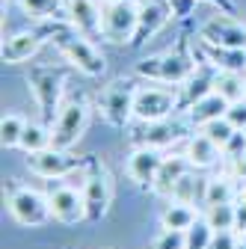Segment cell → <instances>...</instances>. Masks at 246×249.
Instances as JSON below:
<instances>
[{"instance_id":"277c9868","label":"cell","mask_w":246,"mask_h":249,"mask_svg":"<svg viewBox=\"0 0 246 249\" xmlns=\"http://www.w3.org/2000/svg\"><path fill=\"white\" fill-rule=\"evenodd\" d=\"M140 33V9L128 3H104V39L113 45H131Z\"/></svg>"},{"instance_id":"603a6c76","label":"cell","mask_w":246,"mask_h":249,"mask_svg":"<svg viewBox=\"0 0 246 249\" xmlns=\"http://www.w3.org/2000/svg\"><path fill=\"white\" fill-rule=\"evenodd\" d=\"M213 92L226 101H240L246 98V77L240 71H213Z\"/></svg>"},{"instance_id":"ac0fdd59","label":"cell","mask_w":246,"mask_h":249,"mask_svg":"<svg viewBox=\"0 0 246 249\" xmlns=\"http://www.w3.org/2000/svg\"><path fill=\"white\" fill-rule=\"evenodd\" d=\"M193 166H190V160H187V154H166L163 158V166H160V172H158V178H155V190L158 196H172V190H175V184L187 175Z\"/></svg>"},{"instance_id":"e0dca14e","label":"cell","mask_w":246,"mask_h":249,"mask_svg":"<svg viewBox=\"0 0 246 249\" xmlns=\"http://www.w3.org/2000/svg\"><path fill=\"white\" fill-rule=\"evenodd\" d=\"M42 36L33 33V30H24V33H15L9 39H3V48H0V53H3V62H9V66H18V62H27L30 56H36L39 48H42Z\"/></svg>"},{"instance_id":"ba28073f","label":"cell","mask_w":246,"mask_h":249,"mask_svg":"<svg viewBox=\"0 0 246 249\" xmlns=\"http://www.w3.org/2000/svg\"><path fill=\"white\" fill-rule=\"evenodd\" d=\"M27 169L39 175V178H51V181H63L69 178L71 172H80V160L74 154H69L66 148H56V145H48L42 151H33L27 154Z\"/></svg>"},{"instance_id":"8992f818","label":"cell","mask_w":246,"mask_h":249,"mask_svg":"<svg viewBox=\"0 0 246 249\" xmlns=\"http://www.w3.org/2000/svg\"><path fill=\"white\" fill-rule=\"evenodd\" d=\"M48 202H51V216L56 223H63V226H77V223L89 220L83 187L53 184V187H48Z\"/></svg>"},{"instance_id":"d590c367","label":"cell","mask_w":246,"mask_h":249,"mask_svg":"<svg viewBox=\"0 0 246 249\" xmlns=\"http://www.w3.org/2000/svg\"><path fill=\"white\" fill-rule=\"evenodd\" d=\"M205 3L217 6V9H220V12H226V15H234V3H231V0H205Z\"/></svg>"},{"instance_id":"44dd1931","label":"cell","mask_w":246,"mask_h":249,"mask_svg":"<svg viewBox=\"0 0 246 249\" xmlns=\"http://www.w3.org/2000/svg\"><path fill=\"white\" fill-rule=\"evenodd\" d=\"M199 211L190 205V202H178V199H169V205L163 208L160 213V226L163 229H175V231H187L196 220H199Z\"/></svg>"},{"instance_id":"d6a6232c","label":"cell","mask_w":246,"mask_h":249,"mask_svg":"<svg viewBox=\"0 0 246 249\" xmlns=\"http://www.w3.org/2000/svg\"><path fill=\"white\" fill-rule=\"evenodd\" d=\"M237 243H240V231H234V229H223V231H213L211 249H237Z\"/></svg>"},{"instance_id":"1f68e13d","label":"cell","mask_w":246,"mask_h":249,"mask_svg":"<svg viewBox=\"0 0 246 249\" xmlns=\"http://www.w3.org/2000/svg\"><path fill=\"white\" fill-rule=\"evenodd\" d=\"M169 199H178V202H196V178H193V169L184 175L178 184H175V190H172V196Z\"/></svg>"},{"instance_id":"9c48e42d","label":"cell","mask_w":246,"mask_h":249,"mask_svg":"<svg viewBox=\"0 0 246 249\" xmlns=\"http://www.w3.org/2000/svg\"><path fill=\"white\" fill-rule=\"evenodd\" d=\"M83 199H86V213L89 220H101L113 202V181L110 172L101 163H92V169L83 175Z\"/></svg>"},{"instance_id":"f1b7e54d","label":"cell","mask_w":246,"mask_h":249,"mask_svg":"<svg viewBox=\"0 0 246 249\" xmlns=\"http://www.w3.org/2000/svg\"><path fill=\"white\" fill-rule=\"evenodd\" d=\"M187 234V249H211V240H213V229L211 223L205 220V216H199V220L184 231Z\"/></svg>"},{"instance_id":"6da1fadb","label":"cell","mask_w":246,"mask_h":249,"mask_svg":"<svg viewBox=\"0 0 246 249\" xmlns=\"http://www.w3.org/2000/svg\"><path fill=\"white\" fill-rule=\"evenodd\" d=\"M134 71L151 83H172V86H184L193 74H196V62L187 56V53H178V51H169V53H155V56H145L140 59Z\"/></svg>"},{"instance_id":"7402d4cb","label":"cell","mask_w":246,"mask_h":249,"mask_svg":"<svg viewBox=\"0 0 246 249\" xmlns=\"http://www.w3.org/2000/svg\"><path fill=\"white\" fill-rule=\"evenodd\" d=\"M175 140H181V128L172 122H145V134L137 140L140 145H151V148H166Z\"/></svg>"},{"instance_id":"484cf974","label":"cell","mask_w":246,"mask_h":249,"mask_svg":"<svg viewBox=\"0 0 246 249\" xmlns=\"http://www.w3.org/2000/svg\"><path fill=\"white\" fill-rule=\"evenodd\" d=\"M27 128V119L21 113H6L3 122H0V140H3V148H18L21 137Z\"/></svg>"},{"instance_id":"83f0119b","label":"cell","mask_w":246,"mask_h":249,"mask_svg":"<svg viewBox=\"0 0 246 249\" xmlns=\"http://www.w3.org/2000/svg\"><path fill=\"white\" fill-rule=\"evenodd\" d=\"M199 131H202V134H208V137L217 142L223 151H226V145L237 137V128H234V124H231L226 116H223V119H213V122H208V124H202Z\"/></svg>"},{"instance_id":"d4e9b609","label":"cell","mask_w":246,"mask_h":249,"mask_svg":"<svg viewBox=\"0 0 246 249\" xmlns=\"http://www.w3.org/2000/svg\"><path fill=\"white\" fill-rule=\"evenodd\" d=\"M48 145H53V134H51L48 124L27 122V128H24V137H21V145H18V148H24L27 154H33V151L48 148Z\"/></svg>"},{"instance_id":"5bb4252c","label":"cell","mask_w":246,"mask_h":249,"mask_svg":"<svg viewBox=\"0 0 246 249\" xmlns=\"http://www.w3.org/2000/svg\"><path fill=\"white\" fill-rule=\"evenodd\" d=\"M134 92L125 83H113L101 92V110L107 116V122L113 124H125L128 119H134Z\"/></svg>"},{"instance_id":"7c38bea8","label":"cell","mask_w":246,"mask_h":249,"mask_svg":"<svg viewBox=\"0 0 246 249\" xmlns=\"http://www.w3.org/2000/svg\"><path fill=\"white\" fill-rule=\"evenodd\" d=\"M163 158H166V154H163L160 148L137 145L134 154L128 158V175H131V181L140 184V187H148V190H151V187H155L158 172H160V166H163Z\"/></svg>"},{"instance_id":"3957f363","label":"cell","mask_w":246,"mask_h":249,"mask_svg":"<svg viewBox=\"0 0 246 249\" xmlns=\"http://www.w3.org/2000/svg\"><path fill=\"white\" fill-rule=\"evenodd\" d=\"M178 95L166 86H140L134 92V119L137 122H163L175 113Z\"/></svg>"},{"instance_id":"f35d334b","label":"cell","mask_w":246,"mask_h":249,"mask_svg":"<svg viewBox=\"0 0 246 249\" xmlns=\"http://www.w3.org/2000/svg\"><path fill=\"white\" fill-rule=\"evenodd\" d=\"M243 237H246V231H243Z\"/></svg>"},{"instance_id":"f546056e","label":"cell","mask_w":246,"mask_h":249,"mask_svg":"<svg viewBox=\"0 0 246 249\" xmlns=\"http://www.w3.org/2000/svg\"><path fill=\"white\" fill-rule=\"evenodd\" d=\"M208 92H213V74H193L187 83H184V95H187V107L199 98H205Z\"/></svg>"},{"instance_id":"5b68a950","label":"cell","mask_w":246,"mask_h":249,"mask_svg":"<svg viewBox=\"0 0 246 249\" xmlns=\"http://www.w3.org/2000/svg\"><path fill=\"white\" fill-rule=\"evenodd\" d=\"M86 124H89V104L86 101H69L66 107H59V113H56V119L51 124L53 145L69 151L86 134Z\"/></svg>"},{"instance_id":"9a60e30c","label":"cell","mask_w":246,"mask_h":249,"mask_svg":"<svg viewBox=\"0 0 246 249\" xmlns=\"http://www.w3.org/2000/svg\"><path fill=\"white\" fill-rule=\"evenodd\" d=\"M30 86H33V95L42 107V113L48 119H53V113H59V95H63V77L53 71H36L30 77Z\"/></svg>"},{"instance_id":"74e56055","label":"cell","mask_w":246,"mask_h":249,"mask_svg":"<svg viewBox=\"0 0 246 249\" xmlns=\"http://www.w3.org/2000/svg\"><path fill=\"white\" fill-rule=\"evenodd\" d=\"M237 249H246V237H243V240H240V243H237Z\"/></svg>"},{"instance_id":"ab89813d","label":"cell","mask_w":246,"mask_h":249,"mask_svg":"<svg viewBox=\"0 0 246 249\" xmlns=\"http://www.w3.org/2000/svg\"><path fill=\"white\" fill-rule=\"evenodd\" d=\"M243 134H246V131H243Z\"/></svg>"},{"instance_id":"2e32d148","label":"cell","mask_w":246,"mask_h":249,"mask_svg":"<svg viewBox=\"0 0 246 249\" xmlns=\"http://www.w3.org/2000/svg\"><path fill=\"white\" fill-rule=\"evenodd\" d=\"M184 154H187V160H190V166L193 169H211V166H217L220 160H226V154H223V148L213 142L208 134H193L190 140H187V148H184Z\"/></svg>"},{"instance_id":"d6986e66","label":"cell","mask_w":246,"mask_h":249,"mask_svg":"<svg viewBox=\"0 0 246 249\" xmlns=\"http://www.w3.org/2000/svg\"><path fill=\"white\" fill-rule=\"evenodd\" d=\"M228 104L231 101H226L220 92H208L205 98H199V101H193L187 107V122L196 124V128H202V124H208L213 119H223L226 110H228Z\"/></svg>"},{"instance_id":"4dcf8cb0","label":"cell","mask_w":246,"mask_h":249,"mask_svg":"<svg viewBox=\"0 0 246 249\" xmlns=\"http://www.w3.org/2000/svg\"><path fill=\"white\" fill-rule=\"evenodd\" d=\"M148 249H187V234L175 231V229H163L155 240H151Z\"/></svg>"},{"instance_id":"8fae6325","label":"cell","mask_w":246,"mask_h":249,"mask_svg":"<svg viewBox=\"0 0 246 249\" xmlns=\"http://www.w3.org/2000/svg\"><path fill=\"white\" fill-rule=\"evenodd\" d=\"M205 42L211 45H220V48H243L246 51V24L220 12L217 18H211L205 27H202V36Z\"/></svg>"},{"instance_id":"52a82bcc","label":"cell","mask_w":246,"mask_h":249,"mask_svg":"<svg viewBox=\"0 0 246 249\" xmlns=\"http://www.w3.org/2000/svg\"><path fill=\"white\" fill-rule=\"evenodd\" d=\"M9 213L15 216V223L21 226H45L51 216V202H48V193H39V190H30V187H15L9 193Z\"/></svg>"},{"instance_id":"cb8c5ba5","label":"cell","mask_w":246,"mask_h":249,"mask_svg":"<svg viewBox=\"0 0 246 249\" xmlns=\"http://www.w3.org/2000/svg\"><path fill=\"white\" fill-rule=\"evenodd\" d=\"M18 6L39 21H51V18H66V3L63 0H18Z\"/></svg>"},{"instance_id":"8d00e7d4","label":"cell","mask_w":246,"mask_h":249,"mask_svg":"<svg viewBox=\"0 0 246 249\" xmlns=\"http://www.w3.org/2000/svg\"><path fill=\"white\" fill-rule=\"evenodd\" d=\"M101 3H128V0H101Z\"/></svg>"},{"instance_id":"4fadbf2b","label":"cell","mask_w":246,"mask_h":249,"mask_svg":"<svg viewBox=\"0 0 246 249\" xmlns=\"http://www.w3.org/2000/svg\"><path fill=\"white\" fill-rule=\"evenodd\" d=\"M137 9H140V33H137V42L140 39H151L155 33L169 24V18L175 15V6L172 0H137Z\"/></svg>"},{"instance_id":"836d02e7","label":"cell","mask_w":246,"mask_h":249,"mask_svg":"<svg viewBox=\"0 0 246 249\" xmlns=\"http://www.w3.org/2000/svg\"><path fill=\"white\" fill-rule=\"evenodd\" d=\"M226 119L234 124L237 131H246V98L231 101V104H228V110H226Z\"/></svg>"},{"instance_id":"e575fe53","label":"cell","mask_w":246,"mask_h":249,"mask_svg":"<svg viewBox=\"0 0 246 249\" xmlns=\"http://www.w3.org/2000/svg\"><path fill=\"white\" fill-rule=\"evenodd\" d=\"M234 213H237V223H234V229L243 234V231H246V196H243L240 202H234Z\"/></svg>"},{"instance_id":"7a4b0ae2","label":"cell","mask_w":246,"mask_h":249,"mask_svg":"<svg viewBox=\"0 0 246 249\" xmlns=\"http://www.w3.org/2000/svg\"><path fill=\"white\" fill-rule=\"evenodd\" d=\"M53 42H56L59 53H63L77 71H83L86 77H101V74H104L107 62H104L101 51L95 48V42H92V39L80 36L74 27H71V30H59Z\"/></svg>"},{"instance_id":"30bf717a","label":"cell","mask_w":246,"mask_h":249,"mask_svg":"<svg viewBox=\"0 0 246 249\" xmlns=\"http://www.w3.org/2000/svg\"><path fill=\"white\" fill-rule=\"evenodd\" d=\"M66 21L92 42L104 39V6L98 0H66Z\"/></svg>"},{"instance_id":"4316f807","label":"cell","mask_w":246,"mask_h":249,"mask_svg":"<svg viewBox=\"0 0 246 249\" xmlns=\"http://www.w3.org/2000/svg\"><path fill=\"white\" fill-rule=\"evenodd\" d=\"M205 220L211 223V229L213 231H223V229H234V223H237V213H234V202H228V205H211V208H205ZM237 231V229H234Z\"/></svg>"},{"instance_id":"ffe728a7","label":"cell","mask_w":246,"mask_h":249,"mask_svg":"<svg viewBox=\"0 0 246 249\" xmlns=\"http://www.w3.org/2000/svg\"><path fill=\"white\" fill-rule=\"evenodd\" d=\"M237 178L231 172H223V175H213L205 181V190H202V199H205V208L211 205H228L237 199Z\"/></svg>"}]
</instances>
